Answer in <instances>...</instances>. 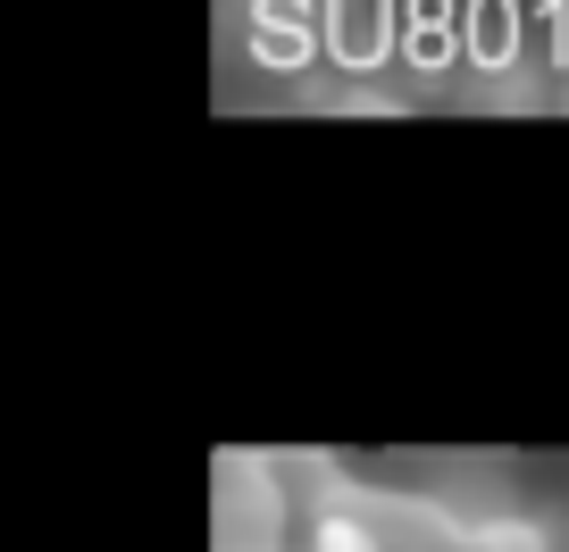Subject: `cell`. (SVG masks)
<instances>
[]
</instances>
